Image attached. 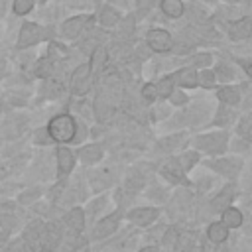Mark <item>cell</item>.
I'll use <instances>...</instances> for the list:
<instances>
[{"label": "cell", "mask_w": 252, "mask_h": 252, "mask_svg": "<svg viewBox=\"0 0 252 252\" xmlns=\"http://www.w3.org/2000/svg\"><path fill=\"white\" fill-rule=\"evenodd\" d=\"M85 209V217H87V226L93 224L96 219H100L102 215H106L112 209V199H110V191L106 193H96L93 197H89L83 203Z\"/></svg>", "instance_id": "cell-18"}, {"label": "cell", "mask_w": 252, "mask_h": 252, "mask_svg": "<svg viewBox=\"0 0 252 252\" xmlns=\"http://www.w3.org/2000/svg\"><path fill=\"white\" fill-rule=\"evenodd\" d=\"M156 173H158L165 183H169L171 187H191L189 173L183 171V167L179 165V161L175 159V156L163 158V159L158 163Z\"/></svg>", "instance_id": "cell-9"}, {"label": "cell", "mask_w": 252, "mask_h": 252, "mask_svg": "<svg viewBox=\"0 0 252 252\" xmlns=\"http://www.w3.org/2000/svg\"><path fill=\"white\" fill-rule=\"evenodd\" d=\"M140 96H142V100H144L146 104H152V102H156V100H158V93H156L154 81H150V83H146V85L142 87Z\"/></svg>", "instance_id": "cell-47"}, {"label": "cell", "mask_w": 252, "mask_h": 252, "mask_svg": "<svg viewBox=\"0 0 252 252\" xmlns=\"http://www.w3.org/2000/svg\"><path fill=\"white\" fill-rule=\"evenodd\" d=\"M122 220H124V215L118 209H110L106 215H102L93 224H89L87 230H85V234H87V238H89L91 244L102 242V240H106L108 236H112L122 226Z\"/></svg>", "instance_id": "cell-6"}, {"label": "cell", "mask_w": 252, "mask_h": 252, "mask_svg": "<svg viewBox=\"0 0 252 252\" xmlns=\"http://www.w3.org/2000/svg\"><path fill=\"white\" fill-rule=\"evenodd\" d=\"M6 73H8V61L0 55V83L6 79Z\"/></svg>", "instance_id": "cell-51"}, {"label": "cell", "mask_w": 252, "mask_h": 252, "mask_svg": "<svg viewBox=\"0 0 252 252\" xmlns=\"http://www.w3.org/2000/svg\"><path fill=\"white\" fill-rule=\"evenodd\" d=\"M33 8V0H12V12L16 16H26Z\"/></svg>", "instance_id": "cell-46"}, {"label": "cell", "mask_w": 252, "mask_h": 252, "mask_svg": "<svg viewBox=\"0 0 252 252\" xmlns=\"http://www.w3.org/2000/svg\"><path fill=\"white\" fill-rule=\"evenodd\" d=\"M75 156H77V163H81L83 167H93V165H98L100 161H104L106 158V148L102 142H83L77 146L75 150Z\"/></svg>", "instance_id": "cell-15"}, {"label": "cell", "mask_w": 252, "mask_h": 252, "mask_svg": "<svg viewBox=\"0 0 252 252\" xmlns=\"http://www.w3.org/2000/svg\"><path fill=\"white\" fill-rule=\"evenodd\" d=\"M112 112H114V106H112L110 98L106 96V93H100L93 102V116L96 118V122H106V120H110Z\"/></svg>", "instance_id": "cell-27"}, {"label": "cell", "mask_w": 252, "mask_h": 252, "mask_svg": "<svg viewBox=\"0 0 252 252\" xmlns=\"http://www.w3.org/2000/svg\"><path fill=\"white\" fill-rule=\"evenodd\" d=\"M219 220L228 228V230H240L242 222H244V211L234 203V205H228L224 207L220 213H219Z\"/></svg>", "instance_id": "cell-23"}, {"label": "cell", "mask_w": 252, "mask_h": 252, "mask_svg": "<svg viewBox=\"0 0 252 252\" xmlns=\"http://www.w3.org/2000/svg\"><path fill=\"white\" fill-rule=\"evenodd\" d=\"M10 252H37V248L26 242L24 238L16 236V238H10Z\"/></svg>", "instance_id": "cell-44"}, {"label": "cell", "mask_w": 252, "mask_h": 252, "mask_svg": "<svg viewBox=\"0 0 252 252\" xmlns=\"http://www.w3.org/2000/svg\"><path fill=\"white\" fill-rule=\"evenodd\" d=\"M55 59L53 57H49V55H43V57H39L35 63H33V75L37 77V79H49V77H53L55 75Z\"/></svg>", "instance_id": "cell-32"}, {"label": "cell", "mask_w": 252, "mask_h": 252, "mask_svg": "<svg viewBox=\"0 0 252 252\" xmlns=\"http://www.w3.org/2000/svg\"><path fill=\"white\" fill-rule=\"evenodd\" d=\"M154 4H156V0H140V2H138V6H140V10H142V12H148Z\"/></svg>", "instance_id": "cell-52"}, {"label": "cell", "mask_w": 252, "mask_h": 252, "mask_svg": "<svg viewBox=\"0 0 252 252\" xmlns=\"http://www.w3.org/2000/svg\"><path fill=\"white\" fill-rule=\"evenodd\" d=\"M93 71H91V65L89 61L87 63H81L73 69L71 77H69V93L77 98H83L85 94H89L91 87H93Z\"/></svg>", "instance_id": "cell-13"}, {"label": "cell", "mask_w": 252, "mask_h": 252, "mask_svg": "<svg viewBox=\"0 0 252 252\" xmlns=\"http://www.w3.org/2000/svg\"><path fill=\"white\" fill-rule=\"evenodd\" d=\"M59 220L63 222L65 230H71V232H85L87 230V217H85L83 205L67 207L63 211V215L59 217Z\"/></svg>", "instance_id": "cell-19"}, {"label": "cell", "mask_w": 252, "mask_h": 252, "mask_svg": "<svg viewBox=\"0 0 252 252\" xmlns=\"http://www.w3.org/2000/svg\"><path fill=\"white\" fill-rule=\"evenodd\" d=\"M136 252H161L159 244H140Z\"/></svg>", "instance_id": "cell-49"}, {"label": "cell", "mask_w": 252, "mask_h": 252, "mask_svg": "<svg viewBox=\"0 0 252 252\" xmlns=\"http://www.w3.org/2000/svg\"><path fill=\"white\" fill-rule=\"evenodd\" d=\"M106 63H108V51H106L104 47H100V45L94 47V49L91 51V61H89L93 75H98V73L106 67Z\"/></svg>", "instance_id": "cell-33"}, {"label": "cell", "mask_w": 252, "mask_h": 252, "mask_svg": "<svg viewBox=\"0 0 252 252\" xmlns=\"http://www.w3.org/2000/svg\"><path fill=\"white\" fill-rule=\"evenodd\" d=\"M146 45L152 49V51H158V53H167L169 49H173V37L167 30L163 28H154L148 32L146 35Z\"/></svg>", "instance_id": "cell-21"}, {"label": "cell", "mask_w": 252, "mask_h": 252, "mask_svg": "<svg viewBox=\"0 0 252 252\" xmlns=\"http://www.w3.org/2000/svg\"><path fill=\"white\" fill-rule=\"evenodd\" d=\"M250 175H252V173H250Z\"/></svg>", "instance_id": "cell-58"}, {"label": "cell", "mask_w": 252, "mask_h": 252, "mask_svg": "<svg viewBox=\"0 0 252 252\" xmlns=\"http://www.w3.org/2000/svg\"><path fill=\"white\" fill-rule=\"evenodd\" d=\"M183 2L181 0H161V12L169 18H179L183 14Z\"/></svg>", "instance_id": "cell-39"}, {"label": "cell", "mask_w": 252, "mask_h": 252, "mask_svg": "<svg viewBox=\"0 0 252 252\" xmlns=\"http://www.w3.org/2000/svg\"><path fill=\"white\" fill-rule=\"evenodd\" d=\"M45 130H47L53 146H57V144H63V146H79V144L87 142V138L91 134L87 122L83 118L67 112V110L53 114L47 120Z\"/></svg>", "instance_id": "cell-1"}, {"label": "cell", "mask_w": 252, "mask_h": 252, "mask_svg": "<svg viewBox=\"0 0 252 252\" xmlns=\"http://www.w3.org/2000/svg\"><path fill=\"white\" fill-rule=\"evenodd\" d=\"M199 165H203L205 169L213 171L215 175H219L224 181H238L240 175L244 173L246 159L242 156H238V154H232V156L222 154V156H215L211 159H205Z\"/></svg>", "instance_id": "cell-4"}, {"label": "cell", "mask_w": 252, "mask_h": 252, "mask_svg": "<svg viewBox=\"0 0 252 252\" xmlns=\"http://www.w3.org/2000/svg\"><path fill=\"white\" fill-rule=\"evenodd\" d=\"M37 252H39V250H37Z\"/></svg>", "instance_id": "cell-57"}, {"label": "cell", "mask_w": 252, "mask_h": 252, "mask_svg": "<svg viewBox=\"0 0 252 252\" xmlns=\"http://www.w3.org/2000/svg\"><path fill=\"white\" fill-rule=\"evenodd\" d=\"M161 207H156V205H134L130 207L126 213H124V219L128 220V224L144 230L146 226H150L152 222H156L159 217H161Z\"/></svg>", "instance_id": "cell-11"}, {"label": "cell", "mask_w": 252, "mask_h": 252, "mask_svg": "<svg viewBox=\"0 0 252 252\" xmlns=\"http://www.w3.org/2000/svg\"><path fill=\"white\" fill-rule=\"evenodd\" d=\"M193 203H195V193L191 187H173V191H171L167 203L161 207V211H165L167 220L189 224L191 213H193Z\"/></svg>", "instance_id": "cell-2"}, {"label": "cell", "mask_w": 252, "mask_h": 252, "mask_svg": "<svg viewBox=\"0 0 252 252\" xmlns=\"http://www.w3.org/2000/svg\"><path fill=\"white\" fill-rule=\"evenodd\" d=\"M197 85H201L203 89H215L217 87V77L213 73V69L205 67L197 73Z\"/></svg>", "instance_id": "cell-41"}, {"label": "cell", "mask_w": 252, "mask_h": 252, "mask_svg": "<svg viewBox=\"0 0 252 252\" xmlns=\"http://www.w3.org/2000/svg\"><path fill=\"white\" fill-rule=\"evenodd\" d=\"M24 187V181H18L14 177L0 181V197H16V193Z\"/></svg>", "instance_id": "cell-37"}, {"label": "cell", "mask_w": 252, "mask_h": 252, "mask_svg": "<svg viewBox=\"0 0 252 252\" xmlns=\"http://www.w3.org/2000/svg\"><path fill=\"white\" fill-rule=\"evenodd\" d=\"M189 181H191V189H193L195 197H205L219 187L220 177L215 175L213 171H201V173H195L193 177H189Z\"/></svg>", "instance_id": "cell-20"}, {"label": "cell", "mask_w": 252, "mask_h": 252, "mask_svg": "<svg viewBox=\"0 0 252 252\" xmlns=\"http://www.w3.org/2000/svg\"><path fill=\"white\" fill-rule=\"evenodd\" d=\"M77 169V156L71 146L57 144L53 146V179H67Z\"/></svg>", "instance_id": "cell-10"}, {"label": "cell", "mask_w": 252, "mask_h": 252, "mask_svg": "<svg viewBox=\"0 0 252 252\" xmlns=\"http://www.w3.org/2000/svg\"><path fill=\"white\" fill-rule=\"evenodd\" d=\"M167 224H169V222H167L165 219H161V217H159L156 222H152L150 226H146V228H144V234L140 236V238H142V242H144V244H158V242H159V238L163 236V232H165Z\"/></svg>", "instance_id": "cell-30"}, {"label": "cell", "mask_w": 252, "mask_h": 252, "mask_svg": "<svg viewBox=\"0 0 252 252\" xmlns=\"http://www.w3.org/2000/svg\"><path fill=\"white\" fill-rule=\"evenodd\" d=\"M32 144L37 146V148H49V146H53V142H51L45 126H39V128H35L32 132Z\"/></svg>", "instance_id": "cell-40"}, {"label": "cell", "mask_w": 252, "mask_h": 252, "mask_svg": "<svg viewBox=\"0 0 252 252\" xmlns=\"http://www.w3.org/2000/svg\"><path fill=\"white\" fill-rule=\"evenodd\" d=\"M167 98H169L171 106H185L189 102V94H185L183 91H175V89H173V93Z\"/></svg>", "instance_id": "cell-48"}, {"label": "cell", "mask_w": 252, "mask_h": 252, "mask_svg": "<svg viewBox=\"0 0 252 252\" xmlns=\"http://www.w3.org/2000/svg\"><path fill=\"white\" fill-rule=\"evenodd\" d=\"M171 79L181 89H195L197 87V71L193 67H189V65H185V67L177 69L175 73H171Z\"/></svg>", "instance_id": "cell-29"}, {"label": "cell", "mask_w": 252, "mask_h": 252, "mask_svg": "<svg viewBox=\"0 0 252 252\" xmlns=\"http://www.w3.org/2000/svg\"><path fill=\"white\" fill-rule=\"evenodd\" d=\"M6 2H8V0H0V18L4 16V8H6Z\"/></svg>", "instance_id": "cell-53"}, {"label": "cell", "mask_w": 252, "mask_h": 252, "mask_svg": "<svg viewBox=\"0 0 252 252\" xmlns=\"http://www.w3.org/2000/svg\"><path fill=\"white\" fill-rule=\"evenodd\" d=\"M65 234V226L59 219H51L43 222V230L39 234L37 240V250L39 252H55V248L59 246L61 238Z\"/></svg>", "instance_id": "cell-12"}, {"label": "cell", "mask_w": 252, "mask_h": 252, "mask_svg": "<svg viewBox=\"0 0 252 252\" xmlns=\"http://www.w3.org/2000/svg\"><path fill=\"white\" fill-rule=\"evenodd\" d=\"M191 146L203 156H209V158H215V156H222L228 152V144H230V134L226 132V128H220V130H211V132H203V134H197L193 136L191 140Z\"/></svg>", "instance_id": "cell-5"}, {"label": "cell", "mask_w": 252, "mask_h": 252, "mask_svg": "<svg viewBox=\"0 0 252 252\" xmlns=\"http://www.w3.org/2000/svg\"><path fill=\"white\" fill-rule=\"evenodd\" d=\"M234 120H236V110H234V106L220 104V106L217 108V112H215V116H213L211 122H213V126L226 128V126H230Z\"/></svg>", "instance_id": "cell-31"}, {"label": "cell", "mask_w": 252, "mask_h": 252, "mask_svg": "<svg viewBox=\"0 0 252 252\" xmlns=\"http://www.w3.org/2000/svg\"><path fill=\"white\" fill-rule=\"evenodd\" d=\"M213 63V55L211 53H195L191 57H187V65L189 67H199V69H205V67H211Z\"/></svg>", "instance_id": "cell-42"}, {"label": "cell", "mask_w": 252, "mask_h": 252, "mask_svg": "<svg viewBox=\"0 0 252 252\" xmlns=\"http://www.w3.org/2000/svg\"><path fill=\"white\" fill-rule=\"evenodd\" d=\"M45 197V185L43 183H30V185H26L24 183V187L16 193V203L20 205V207H24V209H28V207H32L33 203H37L39 199H43Z\"/></svg>", "instance_id": "cell-22"}, {"label": "cell", "mask_w": 252, "mask_h": 252, "mask_svg": "<svg viewBox=\"0 0 252 252\" xmlns=\"http://www.w3.org/2000/svg\"><path fill=\"white\" fill-rule=\"evenodd\" d=\"M20 211V205L16 203L14 197H0V217L2 215H12V213H18Z\"/></svg>", "instance_id": "cell-45"}, {"label": "cell", "mask_w": 252, "mask_h": 252, "mask_svg": "<svg viewBox=\"0 0 252 252\" xmlns=\"http://www.w3.org/2000/svg\"><path fill=\"white\" fill-rule=\"evenodd\" d=\"M87 24H89V16H73V18H69V20L63 22L61 33L67 39H75V37H79L85 32V26Z\"/></svg>", "instance_id": "cell-26"}, {"label": "cell", "mask_w": 252, "mask_h": 252, "mask_svg": "<svg viewBox=\"0 0 252 252\" xmlns=\"http://www.w3.org/2000/svg\"><path fill=\"white\" fill-rule=\"evenodd\" d=\"M217 98L220 104H228V106H240L242 102V87H236V85H222L219 87L217 91Z\"/></svg>", "instance_id": "cell-25"}, {"label": "cell", "mask_w": 252, "mask_h": 252, "mask_svg": "<svg viewBox=\"0 0 252 252\" xmlns=\"http://www.w3.org/2000/svg\"><path fill=\"white\" fill-rule=\"evenodd\" d=\"M238 195H240V185L238 181H224L220 183L213 193L205 195V201H207V207L209 211L213 213V217H219V213L228 207V205H234L238 201Z\"/></svg>", "instance_id": "cell-8"}, {"label": "cell", "mask_w": 252, "mask_h": 252, "mask_svg": "<svg viewBox=\"0 0 252 252\" xmlns=\"http://www.w3.org/2000/svg\"><path fill=\"white\" fill-rule=\"evenodd\" d=\"M230 37L232 39H244L252 33V18H242V20H236L232 26H230Z\"/></svg>", "instance_id": "cell-34"}, {"label": "cell", "mask_w": 252, "mask_h": 252, "mask_svg": "<svg viewBox=\"0 0 252 252\" xmlns=\"http://www.w3.org/2000/svg\"><path fill=\"white\" fill-rule=\"evenodd\" d=\"M47 0H33V4H45Z\"/></svg>", "instance_id": "cell-54"}, {"label": "cell", "mask_w": 252, "mask_h": 252, "mask_svg": "<svg viewBox=\"0 0 252 252\" xmlns=\"http://www.w3.org/2000/svg\"><path fill=\"white\" fill-rule=\"evenodd\" d=\"M122 167H118L116 163L114 165H102V161L98 165H93V167H85V177H87V183H89V189H91V195H96V193H106L110 191L112 187H116L122 179L124 173H120Z\"/></svg>", "instance_id": "cell-3"}, {"label": "cell", "mask_w": 252, "mask_h": 252, "mask_svg": "<svg viewBox=\"0 0 252 252\" xmlns=\"http://www.w3.org/2000/svg\"><path fill=\"white\" fill-rule=\"evenodd\" d=\"M215 77H217V83L220 85H226V83H232L236 79V73H234V67L228 65V63H219L215 69H213Z\"/></svg>", "instance_id": "cell-35"}, {"label": "cell", "mask_w": 252, "mask_h": 252, "mask_svg": "<svg viewBox=\"0 0 252 252\" xmlns=\"http://www.w3.org/2000/svg\"><path fill=\"white\" fill-rule=\"evenodd\" d=\"M189 140H191V138H189L187 132H171V134L161 136L159 140H156L154 152L159 154V156H163V158H167V156H173V154L185 150L187 144H189ZM163 158H161V159H163Z\"/></svg>", "instance_id": "cell-16"}, {"label": "cell", "mask_w": 252, "mask_h": 252, "mask_svg": "<svg viewBox=\"0 0 252 252\" xmlns=\"http://www.w3.org/2000/svg\"><path fill=\"white\" fill-rule=\"evenodd\" d=\"M30 116L18 110H6L0 120V142H14L26 136L30 128Z\"/></svg>", "instance_id": "cell-7"}, {"label": "cell", "mask_w": 252, "mask_h": 252, "mask_svg": "<svg viewBox=\"0 0 252 252\" xmlns=\"http://www.w3.org/2000/svg\"><path fill=\"white\" fill-rule=\"evenodd\" d=\"M0 150H2V142H0Z\"/></svg>", "instance_id": "cell-55"}, {"label": "cell", "mask_w": 252, "mask_h": 252, "mask_svg": "<svg viewBox=\"0 0 252 252\" xmlns=\"http://www.w3.org/2000/svg\"><path fill=\"white\" fill-rule=\"evenodd\" d=\"M49 37V30L35 24V22H24L20 32H18V39H16V49H30L33 45H37L39 41H45Z\"/></svg>", "instance_id": "cell-14"}, {"label": "cell", "mask_w": 252, "mask_h": 252, "mask_svg": "<svg viewBox=\"0 0 252 252\" xmlns=\"http://www.w3.org/2000/svg\"><path fill=\"white\" fill-rule=\"evenodd\" d=\"M175 156V159L179 161V165L183 167V171L185 173H193L195 171V167L201 163V154L195 150V148H185V150H181V152H177V154H173Z\"/></svg>", "instance_id": "cell-28"}, {"label": "cell", "mask_w": 252, "mask_h": 252, "mask_svg": "<svg viewBox=\"0 0 252 252\" xmlns=\"http://www.w3.org/2000/svg\"><path fill=\"white\" fill-rule=\"evenodd\" d=\"M230 2H234V0H230Z\"/></svg>", "instance_id": "cell-56"}, {"label": "cell", "mask_w": 252, "mask_h": 252, "mask_svg": "<svg viewBox=\"0 0 252 252\" xmlns=\"http://www.w3.org/2000/svg\"><path fill=\"white\" fill-rule=\"evenodd\" d=\"M98 20H100V24H102V26L110 28V26H116V24H118L120 16H118V12H116L114 8H110V6H104V8L100 10V16H98Z\"/></svg>", "instance_id": "cell-43"}, {"label": "cell", "mask_w": 252, "mask_h": 252, "mask_svg": "<svg viewBox=\"0 0 252 252\" xmlns=\"http://www.w3.org/2000/svg\"><path fill=\"white\" fill-rule=\"evenodd\" d=\"M154 87H156L158 98H167V96L173 93V89H175V83H173L171 75H163V77H159V79L154 83Z\"/></svg>", "instance_id": "cell-36"}, {"label": "cell", "mask_w": 252, "mask_h": 252, "mask_svg": "<svg viewBox=\"0 0 252 252\" xmlns=\"http://www.w3.org/2000/svg\"><path fill=\"white\" fill-rule=\"evenodd\" d=\"M238 63H240V67L244 69V73L250 77V81H252V59H238Z\"/></svg>", "instance_id": "cell-50"}, {"label": "cell", "mask_w": 252, "mask_h": 252, "mask_svg": "<svg viewBox=\"0 0 252 252\" xmlns=\"http://www.w3.org/2000/svg\"><path fill=\"white\" fill-rule=\"evenodd\" d=\"M171 191H173V187H171L169 183H165V181L156 173V175L146 183V187H144V191H142L140 195H144V197L150 201V205L163 207V205L167 203Z\"/></svg>", "instance_id": "cell-17"}, {"label": "cell", "mask_w": 252, "mask_h": 252, "mask_svg": "<svg viewBox=\"0 0 252 252\" xmlns=\"http://www.w3.org/2000/svg\"><path fill=\"white\" fill-rule=\"evenodd\" d=\"M236 134H238L240 138H246V140L252 142V110L246 112V114L238 120V124H236Z\"/></svg>", "instance_id": "cell-38"}, {"label": "cell", "mask_w": 252, "mask_h": 252, "mask_svg": "<svg viewBox=\"0 0 252 252\" xmlns=\"http://www.w3.org/2000/svg\"><path fill=\"white\" fill-rule=\"evenodd\" d=\"M203 238L213 242V244H222V242H228L230 238V230L220 222V220H209L207 226H205V232H203Z\"/></svg>", "instance_id": "cell-24"}]
</instances>
